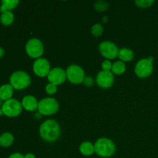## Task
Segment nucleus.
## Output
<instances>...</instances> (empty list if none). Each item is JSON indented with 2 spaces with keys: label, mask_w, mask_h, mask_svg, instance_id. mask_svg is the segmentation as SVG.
I'll return each instance as SVG.
<instances>
[{
  "label": "nucleus",
  "mask_w": 158,
  "mask_h": 158,
  "mask_svg": "<svg viewBox=\"0 0 158 158\" xmlns=\"http://www.w3.org/2000/svg\"><path fill=\"white\" fill-rule=\"evenodd\" d=\"M13 94V87L10 84H4L0 86V100H10Z\"/></svg>",
  "instance_id": "nucleus-14"
},
{
  "label": "nucleus",
  "mask_w": 158,
  "mask_h": 158,
  "mask_svg": "<svg viewBox=\"0 0 158 158\" xmlns=\"http://www.w3.org/2000/svg\"><path fill=\"white\" fill-rule=\"evenodd\" d=\"M108 7V4L106 3L105 2H98L96 3L95 5V8L98 11H104L107 9Z\"/></svg>",
  "instance_id": "nucleus-23"
},
{
  "label": "nucleus",
  "mask_w": 158,
  "mask_h": 158,
  "mask_svg": "<svg viewBox=\"0 0 158 158\" xmlns=\"http://www.w3.org/2000/svg\"><path fill=\"white\" fill-rule=\"evenodd\" d=\"M14 21V15L12 12H6L0 15V22L4 26H10Z\"/></svg>",
  "instance_id": "nucleus-19"
},
{
  "label": "nucleus",
  "mask_w": 158,
  "mask_h": 158,
  "mask_svg": "<svg viewBox=\"0 0 158 158\" xmlns=\"http://www.w3.org/2000/svg\"><path fill=\"white\" fill-rule=\"evenodd\" d=\"M40 132L43 140L48 142H53L60 136V125L54 120H48L41 125Z\"/></svg>",
  "instance_id": "nucleus-1"
},
{
  "label": "nucleus",
  "mask_w": 158,
  "mask_h": 158,
  "mask_svg": "<svg viewBox=\"0 0 158 158\" xmlns=\"http://www.w3.org/2000/svg\"><path fill=\"white\" fill-rule=\"evenodd\" d=\"M99 49L102 55L107 59H114L118 56L119 49L114 43L103 42L99 46Z\"/></svg>",
  "instance_id": "nucleus-9"
},
{
  "label": "nucleus",
  "mask_w": 158,
  "mask_h": 158,
  "mask_svg": "<svg viewBox=\"0 0 158 158\" xmlns=\"http://www.w3.org/2000/svg\"><path fill=\"white\" fill-rule=\"evenodd\" d=\"M33 71L37 76L40 77L48 76L50 72V66H49V61L43 58L36 60L33 64Z\"/></svg>",
  "instance_id": "nucleus-10"
},
{
  "label": "nucleus",
  "mask_w": 158,
  "mask_h": 158,
  "mask_svg": "<svg viewBox=\"0 0 158 158\" xmlns=\"http://www.w3.org/2000/svg\"><path fill=\"white\" fill-rule=\"evenodd\" d=\"M80 151L83 155L89 156L95 152V148L94 145H93L90 142H83L80 145Z\"/></svg>",
  "instance_id": "nucleus-17"
},
{
  "label": "nucleus",
  "mask_w": 158,
  "mask_h": 158,
  "mask_svg": "<svg viewBox=\"0 0 158 158\" xmlns=\"http://www.w3.org/2000/svg\"><path fill=\"white\" fill-rule=\"evenodd\" d=\"M4 54H5L4 49L2 47H0V58H2V57L3 56H4Z\"/></svg>",
  "instance_id": "nucleus-28"
},
{
  "label": "nucleus",
  "mask_w": 158,
  "mask_h": 158,
  "mask_svg": "<svg viewBox=\"0 0 158 158\" xmlns=\"http://www.w3.org/2000/svg\"><path fill=\"white\" fill-rule=\"evenodd\" d=\"M19 2L18 0H2L0 6V12L4 13L6 12H11L15 9Z\"/></svg>",
  "instance_id": "nucleus-15"
},
{
  "label": "nucleus",
  "mask_w": 158,
  "mask_h": 158,
  "mask_svg": "<svg viewBox=\"0 0 158 158\" xmlns=\"http://www.w3.org/2000/svg\"><path fill=\"white\" fill-rule=\"evenodd\" d=\"M153 61L154 58L150 56L148 59H143L137 63L135 67V73L140 78H146L153 72Z\"/></svg>",
  "instance_id": "nucleus-4"
},
{
  "label": "nucleus",
  "mask_w": 158,
  "mask_h": 158,
  "mask_svg": "<svg viewBox=\"0 0 158 158\" xmlns=\"http://www.w3.org/2000/svg\"><path fill=\"white\" fill-rule=\"evenodd\" d=\"M3 113H2V109L0 110V115H1V114H2Z\"/></svg>",
  "instance_id": "nucleus-30"
},
{
  "label": "nucleus",
  "mask_w": 158,
  "mask_h": 158,
  "mask_svg": "<svg viewBox=\"0 0 158 158\" xmlns=\"http://www.w3.org/2000/svg\"><path fill=\"white\" fill-rule=\"evenodd\" d=\"M103 29L100 24H95L91 29V32L94 36H100L103 33Z\"/></svg>",
  "instance_id": "nucleus-21"
},
{
  "label": "nucleus",
  "mask_w": 158,
  "mask_h": 158,
  "mask_svg": "<svg viewBox=\"0 0 158 158\" xmlns=\"http://www.w3.org/2000/svg\"><path fill=\"white\" fill-rule=\"evenodd\" d=\"M106 19H107V17H104V18H103V22H106Z\"/></svg>",
  "instance_id": "nucleus-29"
},
{
  "label": "nucleus",
  "mask_w": 158,
  "mask_h": 158,
  "mask_svg": "<svg viewBox=\"0 0 158 158\" xmlns=\"http://www.w3.org/2000/svg\"><path fill=\"white\" fill-rule=\"evenodd\" d=\"M22 103L15 99H10L5 101L2 106L3 114L9 117H15L22 112Z\"/></svg>",
  "instance_id": "nucleus-5"
},
{
  "label": "nucleus",
  "mask_w": 158,
  "mask_h": 158,
  "mask_svg": "<svg viewBox=\"0 0 158 158\" xmlns=\"http://www.w3.org/2000/svg\"><path fill=\"white\" fill-rule=\"evenodd\" d=\"M118 56L123 61H131L134 58V52L131 49L123 48L119 50Z\"/></svg>",
  "instance_id": "nucleus-18"
},
{
  "label": "nucleus",
  "mask_w": 158,
  "mask_h": 158,
  "mask_svg": "<svg viewBox=\"0 0 158 158\" xmlns=\"http://www.w3.org/2000/svg\"><path fill=\"white\" fill-rule=\"evenodd\" d=\"M59 104L53 98H46L39 103L38 110L40 114L43 115H52L57 112Z\"/></svg>",
  "instance_id": "nucleus-6"
},
{
  "label": "nucleus",
  "mask_w": 158,
  "mask_h": 158,
  "mask_svg": "<svg viewBox=\"0 0 158 158\" xmlns=\"http://www.w3.org/2000/svg\"><path fill=\"white\" fill-rule=\"evenodd\" d=\"M9 158H25V157L20 153H15V154H12V155L9 156Z\"/></svg>",
  "instance_id": "nucleus-26"
},
{
  "label": "nucleus",
  "mask_w": 158,
  "mask_h": 158,
  "mask_svg": "<svg viewBox=\"0 0 158 158\" xmlns=\"http://www.w3.org/2000/svg\"><path fill=\"white\" fill-rule=\"evenodd\" d=\"M154 2L153 0H140V1H136L135 3L139 6L142 8L150 7Z\"/></svg>",
  "instance_id": "nucleus-22"
},
{
  "label": "nucleus",
  "mask_w": 158,
  "mask_h": 158,
  "mask_svg": "<svg viewBox=\"0 0 158 158\" xmlns=\"http://www.w3.org/2000/svg\"><path fill=\"white\" fill-rule=\"evenodd\" d=\"M10 85L15 89H23L30 84V77L24 71H16L9 78Z\"/></svg>",
  "instance_id": "nucleus-3"
},
{
  "label": "nucleus",
  "mask_w": 158,
  "mask_h": 158,
  "mask_svg": "<svg viewBox=\"0 0 158 158\" xmlns=\"http://www.w3.org/2000/svg\"><path fill=\"white\" fill-rule=\"evenodd\" d=\"M67 79L74 84H79L84 81L85 74L80 66L77 65H71L66 71Z\"/></svg>",
  "instance_id": "nucleus-7"
},
{
  "label": "nucleus",
  "mask_w": 158,
  "mask_h": 158,
  "mask_svg": "<svg viewBox=\"0 0 158 158\" xmlns=\"http://www.w3.org/2000/svg\"><path fill=\"white\" fill-rule=\"evenodd\" d=\"M14 137L10 133L6 132L0 136V146L2 148H9L13 143Z\"/></svg>",
  "instance_id": "nucleus-16"
},
{
  "label": "nucleus",
  "mask_w": 158,
  "mask_h": 158,
  "mask_svg": "<svg viewBox=\"0 0 158 158\" xmlns=\"http://www.w3.org/2000/svg\"><path fill=\"white\" fill-rule=\"evenodd\" d=\"M95 152L100 157H108L115 153L116 147L113 141L107 138H100L94 145Z\"/></svg>",
  "instance_id": "nucleus-2"
},
{
  "label": "nucleus",
  "mask_w": 158,
  "mask_h": 158,
  "mask_svg": "<svg viewBox=\"0 0 158 158\" xmlns=\"http://www.w3.org/2000/svg\"><path fill=\"white\" fill-rule=\"evenodd\" d=\"M112 72L114 73L117 74V75H120V74L123 73L126 70V66L123 62L122 61H117L112 65V69H111Z\"/></svg>",
  "instance_id": "nucleus-20"
},
{
  "label": "nucleus",
  "mask_w": 158,
  "mask_h": 158,
  "mask_svg": "<svg viewBox=\"0 0 158 158\" xmlns=\"http://www.w3.org/2000/svg\"><path fill=\"white\" fill-rule=\"evenodd\" d=\"M66 78V73L61 68H54L48 75V80L54 85H60L64 83Z\"/></svg>",
  "instance_id": "nucleus-11"
},
{
  "label": "nucleus",
  "mask_w": 158,
  "mask_h": 158,
  "mask_svg": "<svg viewBox=\"0 0 158 158\" xmlns=\"http://www.w3.org/2000/svg\"><path fill=\"white\" fill-rule=\"evenodd\" d=\"M102 68L104 71H110V69H112V64H111L110 61L109 60H105L104 62H103L102 63Z\"/></svg>",
  "instance_id": "nucleus-25"
},
{
  "label": "nucleus",
  "mask_w": 158,
  "mask_h": 158,
  "mask_svg": "<svg viewBox=\"0 0 158 158\" xmlns=\"http://www.w3.org/2000/svg\"><path fill=\"white\" fill-rule=\"evenodd\" d=\"M97 83L101 88H110L114 83V76L110 71H101L97 77Z\"/></svg>",
  "instance_id": "nucleus-12"
},
{
  "label": "nucleus",
  "mask_w": 158,
  "mask_h": 158,
  "mask_svg": "<svg viewBox=\"0 0 158 158\" xmlns=\"http://www.w3.org/2000/svg\"><path fill=\"white\" fill-rule=\"evenodd\" d=\"M26 51L32 58H39L43 55V45L38 39H31L26 46Z\"/></svg>",
  "instance_id": "nucleus-8"
},
{
  "label": "nucleus",
  "mask_w": 158,
  "mask_h": 158,
  "mask_svg": "<svg viewBox=\"0 0 158 158\" xmlns=\"http://www.w3.org/2000/svg\"><path fill=\"white\" fill-rule=\"evenodd\" d=\"M38 102L32 96H26L23 99L22 106L28 111H34L38 108Z\"/></svg>",
  "instance_id": "nucleus-13"
},
{
  "label": "nucleus",
  "mask_w": 158,
  "mask_h": 158,
  "mask_svg": "<svg viewBox=\"0 0 158 158\" xmlns=\"http://www.w3.org/2000/svg\"><path fill=\"white\" fill-rule=\"evenodd\" d=\"M46 91L47 94H54L56 92V86L52 83H49V84L46 86Z\"/></svg>",
  "instance_id": "nucleus-24"
},
{
  "label": "nucleus",
  "mask_w": 158,
  "mask_h": 158,
  "mask_svg": "<svg viewBox=\"0 0 158 158\" xmlns=\"http://www.w3.org/2000/svg\"><path fill=\"white\" fill-rule=\"evenodd\" d=\"M25 158H35V155L32 154H27L26 156H24Z\"/></svg>",
  "instance_id": "nucleus-27"
}]
</instances>
